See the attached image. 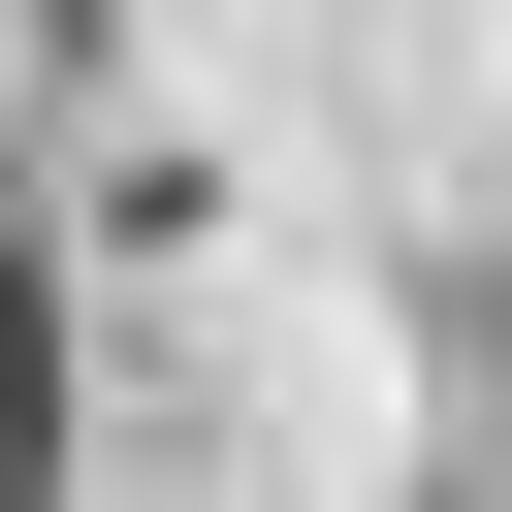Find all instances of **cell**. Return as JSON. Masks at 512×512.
Segmentation results:
<instances>
[{
  "label": "cell",
  "mask_w": 512,
  "mask_h": 512,
  "mask_svg": "<svg viewBox=\"0 0 512 512\" xmlns=\"http://www.w3.org/2000/svg\"><path fill=\"white\" fill-rule=\"evenodd\" d=\"M64 480V288H32V224H0V512Z\"/></svg>",
  "instance_id": "cell-1"
}]
</instances>
